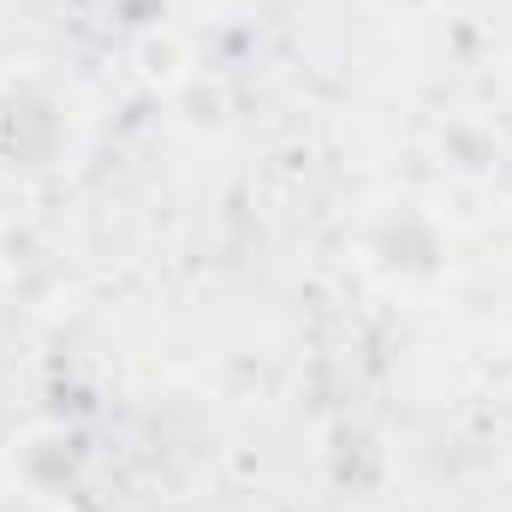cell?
Wrapping results in <instances>:
<instances>
[{"label": "cell", "mask_w": 512, "mask_h": 512, "mask_svg": "<svg viewBox=\"0 0 512 512\" xmlns=\"http://www.w3.org/2000/svg\"><path fill=\"white\" fill-rule=\"evenodd\" d=\"M72 149V108L42 78H12L0 90V155L12 167H54Z\"/></svg>", "instance_id": "6da1fadb"}, {"label": "cell", "mask_w": 512, "mask_h": 512, "mask_svg": "<svg viewBox=\"0 0 512 512\" xmlns=\"http://www.w3.org/2000/svg\"><path fill=\"white\" fill-rule=\"evenodd\" d=\"M370 262L382 268L387 280L399 286H417V280H435L447 245H441V227L423 215V209H387L370 233Z\"/></svg>", "instance_id": "7a4b0ae2"}, {"label": "cell", "mask_w": 512, "mask_h": 512, "mask_svg": "<svg viewBox=\"0 0 512 512\" xmlns=\"http://www.w3.org/2000/svg\"><path fill=\"white\" fill-rule=\"evenodd\" d=\"M84 477V447L78 435L66 429H36L24 447H18V483L48 495V501H66V489H78Z\"/></svg>", "instance_id": "3957f363"}, {"label": "cell", "mask_w": 512, "mask_h": 512, "mask_svg": "<svg viewBox=\"0 0 512 512\" xmlns=\"http://www.w3.org/2000/svg\"><path fill=\"white\" fill-rule=\"evenodd\" d=\"M0 512H60V501H48L36 489H12V495H0Z\"/></svg>", "instance_id": "277c9868"}]
</instances>
